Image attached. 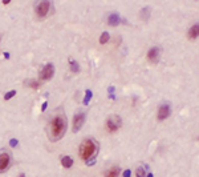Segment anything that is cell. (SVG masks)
<instances>
[{
  "instance_id": "6da1fadb",
  "label": "cell",
  "mask_w": 199,
  "mask_h": 177,
  "mask_svg": "<svg viewBox=\"0 0 199 177\" xmlns=\"http://www.w3.org/2000/svg\"><path fill=\"white\" fill-rule=\"evenodd\" d=\"M66 131V119L64 116L59 115L51 121V134L53 140H59L64 136Z\"/></svg>"
},
{
  "instance_id": "7a4b0ae2",
  "label": "cell",
  "mask_w": 199,
  "mask_h": 177,
  "mask_svg": "<svg viewBox=\"0 0 199 177\" xmlns=\"http://www.w3.org/2000/svg\"><path fill=\"white\" fill-rule=\"evenodd\" d=\"M96 152V143L93 140H85L81 143L80 145V149H78V153H80V157L82 160H88Z\"/></svg>"
},
{
  "instance_id": "3957f363",
  "label": "cell",
  "mask_w": 199,
  "mask_h": 177,
  "mask_svg": "<svg viewBox=\"0 0 199 177\" xmlns=\"http://www.w3.org/2000/svg\"><path fill=\"white\" fill-rule=\"evenodd\" d=\"M53 73H54V67L52 64H47L41 69L40 75H38V79H40V81H48V80H51L53 77Z\"/></svg>"
},
{
  "instance_id": "277c9868",
  "label": "cell",
  "mask_w": 199,
  "mask_h": 177,
  "mask_svg": "<svg viewBox=\"0 0 199 177\" xmlns=\"http://www.w3.org/2000/svg\"><path fill=\"white\" fill-rule=\"evenodd\" d=\"M121 127V119L117 117V116H112L106 120V129L110 132V133H114L120 129Z\"/></svg>"
},
{
  "instance_id": "5b68a950",
  "label": "cell",
  "mask_w": 199,
  "mask_h": 177,
  "mask_svg": "<svg viewBox=\"0 0 199 177\" xmlns=\"http://www.w3.org/2000/svg\"><path fill=\"white\" fill-rule=\"evenodd\" d=\"M49 7H51V3L49 2H41L37 4L36 7V15L38 17H45L48 11H49Z\"/></svg>"
},
{
  "instance_id": "8992f818",
  "label": "cell",
  "mask_w": 199,
  "mask_h": 177,
  "mask_svg": "<svg viewBox=\"0 0 199 177\" xmlns=\"http://www.w3.org/2000/svg\"><path fill=\"white\" fill-rule=\"evenodd\" d=\"M170 113H171V108H170L169 104H163L159 107L158 109V113H157V119H158L159 121L162 120H166V119L170 116Z\"/></svg>"
},
{
  "instance_id": "52a82bcc",
  "label": "cell",
  "mask_w": 199,
  "mask_h": 177,
  "mask_svg": "<svg viewBox=\"0 0 199 177\" xmlns=\"http://www.w3.org/2000/svg\"><path fill=\"white\" fill-rule=\"evenodd\" d=\"M85 123V115L84 113H78L73 117V132H78L81 129V127Z\"/></svg>"
},
{
  "instance_id": "ba28073f",
  "label": "cell",
  "mask_w": 199,
  "mask_h": 177,
  "mask_svg": "<svg viewBox=\"0 0 199 177\" xmlns=\"http://www.w3.org/2000/svg\"><path fill=\"white\" fill-rule=\"evenodd\" d=\"M9 166V154L8 153H2L0 154V172L7 170Z\"/></svg>"
},
{
  "instance_id": "9c48e42d",
  "label": "cell",
  "mask_w": 199,
  "mask_h": 177,
  "mask_svg": "<svg viewBox=\"0 0 199 177\" xmlns=\"http://www.w3.org/2000/svg\"><path fill=\"white\" fill-rule=\"evenodd\" d=\"M158 59H159V48L153 47L152 49H149V52H147V60L152 63H155Z\"/></svg>"
},
{
  "instance_id": "30bf717a",
  "label": "cell",
  "mask_w": 199,
  "mask_h": 177,
  "mask_svg": "<svg viewBox=\"0 0 199 177\" xmlns=\"http://www.w3.org/2000/svg\"><path fill=\"white\" fill-rule=\"evenodd\" d=\"M120 20H121V19H120V16H118L117 14H112L108 17V24L112 25V27H115V25L120 24Z\"/></svg>"
},
{
  "instance_id": "8fae6325",
  "label": "cell",
  "mask_w": 199,
  "mask_h": 177,
  "mask_svg": "<svg viewBox=\"0 0 199 177\" xmlns=\"http://www.w3.org/2000/svg\"><path fill=\"white\" fill-rule=\"evenodd\" d=\"M198 35H199V27H198V24H195V25H192L190 28V31H188V39H190V40H195V39L198 37Z\"/></svg>"
},
{
  "instance_id": "7c38bea8",
  "label": "cell",
  "mask_w": 199,
  "mask_h": 177,
  "mask_svg": "<svg viewBox=\"0 0 199 177\" xmlns=\"http://www.w3.org/2000/svg\"><path fill=\"white\" fill-rule=\"evenodd\" d=\"M120 168L118 166H113L112 169H109L106 173H105V177H118V175H120Z\"/></svg>"
},
{
  "instance_id": "4fadbf2b",
  "label": "cell",
  "mask_w": 199,
  "mask_h": 177,
  "mask_svg": "<svg viewBox=\"0 0 199 177\" xmlns=\"http://www.w3.org/2000/svg\"><path fill=\"white\" fill-rule=\"evenodd\" d=\"M61 165L64 166V168H66V169H69L70 166L73 165V160L70 159L69 156H64L63 159H61Z\"/></svg>"
},
{
  "instance_id": "5bb4252c",
  "label": "cell",
  "mask_w": 199,
  "mask_h": 177,
  "mask_svg": "<svg viewBox=\"0 0 199 177\" xmlns=\"http://www.w3.org/2000/svg\"><path fill=\"white\" fill-rule=\"evenodd\" d=\"M69 64H70V69H72L73 72H78V71H80L78 64H77L73 59H69Z\"/></svg>"
},
{
  "instance_id": "9a60e30c",
  "label": "cell",
  "mask_w": 199,
  "mask_h": 177,
  "mask_svg": "<svg viewBox=\"0 0 199 177\" xmlns=\"http://www.w3.org/2000/svg\"><path fill=\"white\" fill-rule=\"evenodd\" d=\"M108 41H109V33L108 32H104L101 35V37H100V44H106Z\"/></svg>"
},
{
  "instance_id": "2e32d148",
  "label": "cell",
  "mask_w": 199,
  "mask_h": 177,
  "mask_svg": "<svg viewBox=\"0 0 199 177\" xmlns=\"http://www.w3.org/2000/svg\"><path fill=\"white\" fill-rule=\"evenodd\" d=\"M136 176L137 177H146V173H145V169L142 166H138L136 169Z\"/></svg>"
},
{
  "instance_id": "e0dca14e",
  "label": "cell",
  "mask_w": 199,
  "mask_h": 177,
  "mask_svg": "<svg viewBox=\"0 0 199 177\" xmlns=\"http://www.w3.org/2000/svg\"><path fill=\"white\" fill-rule=\"evenodd\" d=\"M141 15H142V19H143V20H146V19L149 17V15H150V9L147 8V7L143 8L142 11H141Z\"/></svg>"
},
{
  "instance_id": "ac0fdd59",
  "label": "cell",
  "mask_w": 199,
  "mask_h": 177,
  "mask_svg": "<svg viewBox=\"0 0 199 177\" xmlns=\"http://www.w3.org/2000/svg\"><path fill=\"white\" fill-rule=\"evenodd\" d=\"M27 85L31 87V88H35V89H36V88H38V87H40V83H36L35 80H32V81H31V80H28V81H27Z\"/></svg>"
},
{
  "instance_id": "d6986e66",
  "label": "cell",
  "mask_w": 199,
  "mask_h": 177,
  "mask_svg": "<svg viewBox=\"0 0 199 177\" xmlns=\"http://www.w3.org/2000/svg\"><path fill=\"white\" fill-rule=\"evenodd\" d=\"M15 95H16V91H11V92L5 93V96H4V100H9V99H11V97H14Z\"/></svg>"
},
{
  "instance_id": "ffe728a7",
  "label": "cell",
  "mask_w": 199,
  "mask_h": 177,
  "mask_svg": "<svg viewBox=\"0 0 199 177\" xmlns=\"http://www.w3.org/2000/svg\"><path fill=\"white\" fill-rule=\"evenodd\" d=\"M90 97H92V92H90V91H86V96H85V99H84V103H85V104H88L89 100H90Z\"/></svg>"
},
{
  "instance_id": "44dd1931",
  "label": "cell",
  "mask_w": 199,
  "mask_h": 177,
  "mask_svg": "<svg viewBox=\"0 0 199 177\" xmlns=\"http://www.w3.org/2000/svg\"><path fill=\"white\" fill-rule=\"evenodd\" d=\"M130 175H131V172H130L129 169L125 170V172H124V177H130Z\"/></svg>"
},
{
  "instance_id": "7402d4cb",
  "label": "cell",
  "mask_w": 199,
  "mask_h": 177,
  "mask_svg": "<svg viewBox=\"0 0 199 177\" xmlns=\"http://www.w3.org/2000/svg\"><path fill=\"white\" fill-rule=\"evenodd\" d=\"M16 144H17V140H11V145L12 147H16Z\"/></svg>"
},
{
  "instance_id": "603a6c76",
  "label": "cell",
  "mask_w": 199,
  "mask_h": 177,
  "mask_svg": "<svg viewBox=\"0 0 199 177\" xmlns=\"http://www.w3.org/2000/svg\"><path fill=\"white\" fill-rule=\"evenodd\" d=\"M9 3H11V2H9V0H4V2H3V4H5V5H7V4H9Z\"/></svg>"
},
{
  "instance_id": "cb8c5ba5",
  "label": "cell",
  "mask_w": 199,
  "mask_h": 177,
  "mask_svg": "<svg viewBox=\"0 0 199 177\" xmlns=\"http://www.w3.org/2000/svg\"><path fill=\"white\" fill-rule=\"evenodd\" d=\"M47 108V103H44V105H43V107H41V111H44V109H45Z\"/></svg>"
},
{
  "instance_id": "d4e9b609",
  "label": "cell",
  "mask_w": 199,
  "mask_h": 177,
  "mask_svg": "<svg viewBox=\"0 0 199 177\" xmlns=\"http://www.w3.org/2000/svg\"><path fill=\"white\" fill-rule=\"evenodd\" d=\"M146 177H153V175H152V173H149V175H147Z\"/></svg>"
},
{
  "instance_id": "484cf974",
  "label": "cell",
  "mask_w": 199,
  "mask_h": 177,
  "mask_svg": "<svg viewBox=\"0 0 199 177\" xmlns=\"http://www.w3.org/2000/svg\"><path fill=\"white\" fill-rule=\"evenodd\" d=\"M19 177H25V176H24V175H20V176H19Z\"/></svg>"
}]
</instances>
